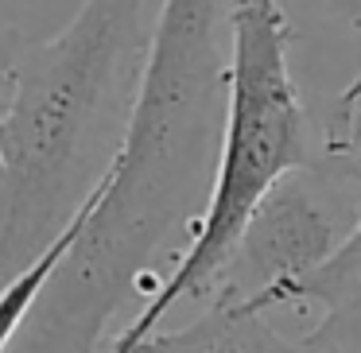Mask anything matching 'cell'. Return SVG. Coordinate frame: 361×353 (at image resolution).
I'll use <instances>...</instances> for the list:
<instances>
[{
  "instance_id": "1",
  "label": "cell",
  "mask_w": 361,
  "mask_h": 353,
  "mask_svg": "<svg viewBox=\"0 0 361 353\" xmlns=\"http://www.w3.org/2000/svg\"><path fill=\"white\" fill-rule=\"evenodd\" d=\"M229 0H164L128 136L12 353H105L113 322L187 249L221 156Z\"/></svg>"
},
{
  "instance_id": "2",
  "label": "cell",
  "mask_w": 361,
  "mask_h": 353,
  "mask_svg": "<svg viewBox=\"0 0 361 353\" xmlns=\"http://www.w3.org/2000/svg\"><path fill=\"white\" fill-rule=\"evenodd\" d=\"M164 0H82L24 47L0 117V287L66 233L128 136Z\"/></svg>"
},
{
  "instance_id": "3",
  "label": "cell",
  "mask_w": 361,
  "mask_h": 353,
  "mask_svg": "<svg viewBox=\"0 0 361 353\" xmlns=\"http://www.w3.org/2000/svg\"><path fill=\"white\" fill-rule=\"evenodd\" d=\"M291 39L295 27L283 0H229V105L210 202L164 283L128 314L105 353H136L175 306L206 303L264 194L283 175L322 159L319 132L291 78Z\"/></svg>"
},
{
  "instance_id": "4",
  "label": "cell",
  "mask_w": 361,
  "mask_h": 353,
  "mask_svg": "<svg viewBox=\"0 0 361 353\" xmlns=\"http://www.w3.org/2000/svg\"><path fill=\"white\" fill-rule=\"evenodd\" d=\"M361 218V182L319 159L283 175L249 218L214 295H229L257 311L283 306L303 275L322 268ZM210 295V299H214Z\"/></svg>"
},
{
  "instance_id": "5",
  "label": "cell",
  "mask_w": 361,
  "mask_h": 353,
  "mask_svg": "<svg viewBox=\"0 0 361 353\" xmlns=\"http://www.w3.org/2000/svg\"><path fill=\"white\" fill-rule=\"evenodd\" d=\"M326 163L342 167L345 175L361 182V144L350 151H338V156H326ZM283 306L319 311L314 326L303 334L307 345L322 353H361V218L353 233L342 241V249L288 291Z\"/></svg>"
},
{
  "instance_id": "6",
  "label": "cell",
  "mask_w": 361,
  "mask_h": 353,
  "mask_svg": "<svg viewBox=\"0 0 361 353\" xmlns=\"http://www.w3.org/2000/svg\"><path fill=\"white\" fill-rule=\"evenodd\" d=\"M136 353H322L299 337H288L268 322V311L229 295H214L202 311L175 330H156Z\"/></svg>"
},
{
  "instance_id": "7",
  "label": "cell",
  "mask_w": 361,
  "mask_h": 353,
  "mask_svg": "<svg viewBox=\"0 0 361 353\" xmlns=\"http://www.w3.org/2000/svg\"><path fill=\"white\" fill-rule=\"evenodd\" d=\"M90 202H94V198H90ZM90 202L82 206V213L71 221V225H66V233L59 237V241L51 244V249L43 252L35 264H27L24 272L12 275V280L0 287V353H12V345H16V337H20V330H24V322L32 318V311H35V303H39V295H43V287H47V280L55 275V268L63 264L66 252H71L74 237H78L82 221H86Z\"/></svg>"
},
{
  "instance_id": "8",
  "label": "cell",
  "mask_w": 361,
  "mask_h": 353,
  "mask_svg": "<svg viewBox=\"0 0 361 353\" xmlns=\"http://www.w3.org/2000/svg\"><path fill=\"white\" fill-rule=\"evenodd\" d=\"M326 4H330V12L361 39V0H326Z\"/></svg>"
},
{
  "instance_id": "9",
  "label": "cell",
  "mask_w": 361,
  "mask_h": 353,
  "mask_svg": "<svg viewBox=\"0 0 361 353\" xmlns=\"http://www.w3.org/2000/svg\"><path fill=\"white\" fill-rule=\"evenodd\" d=\"M8 94H12V66L0 63V117H4V109H8Z\"/></svg>"
}]
</instances>
